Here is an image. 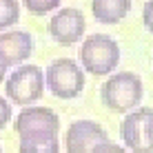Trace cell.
I'll return each instance as SVG.
<instances>
[{
  "mask_svg": "<svg viewBox=\"0 0 153 153\" xmlns=\"http://www.w3.org/2000/svg\"><path fill=\"white\" fill-rule=\"evenodd\" d=\"M109 135L98 122L78 120L67 129V153H93L98 144L107 142Z\"/></svg>",
  "mask_w": 153,
  "mask_h": 153,
  "instance_id": "obj_7",
  "label": "cell"
},
{
  "mask_svg": "<svg viewBox=\"0 0 153 153\" xmlns=\"http://www.w3.org/2000/svg\"><path fill=\"white\" fill-rule=\"evenodd\" d=\"M142 22H144V27L153 33V0H146V2H144V9H142Z\"/></svg>",
  "mask_w": 153,
  "mask_h": 153,
  "instance_id": "obj_15",
  "label": "cell"
},
{
  "mask_svg": "<svg viewBox=\"0 0 153 153\" xmlns=\"http://www.w3.org/2000/svg\"><path fill=\"white\" fill-rule=\"evenodd\" d=\"M80 62L93 76H107L120 62V47L111 36L93 33L80 47Z\"/></svg>",
  "mask_w": 153,
  "mask_h": 153,
  "instance_id": "obj_2",
  "label": "cell"
},
{
  "mask_svg": "<svg viewBox=\"0 0 153 153\" xmlns=\"http://www.w3.org/2000/svg\"><path fill=\"white\" fill-rule=\"evenodd\" d=\"M58 133H29L20 135L18 153H58Z\"/></svg>",
  "mask_w": 153,
  "mask_h": 153,
  "instance_id": "obj_11",
  "label": "cell"
},
{
  "mask_svg": "<svg viewBox=\"0 0 153 153\" xmlns=\"http://www.w3.org/2000/svg\"><path fill=\"white\" fill-rule=\"evenodd\" d=\"M45 87L60 100L78 98L84 89V71L71 58H58L45 73Z\"/></svg>",
  "mask_w": 153,
  "mask_h": 153,
  "instance_id": "obj_3",
  "label": "cell"
},
{
  "mask_svg": "<svg viewBox=\"0 0 153 153\" xmlns=\"http://www.w3.org/2000/svg\"><path fill=\"white\" fill-rule=\"evenodd\" d=\"M18 20H20L18 0H0V31L13 27Z\"/></svg>",
  "mask_w": 153,
  "mask_h": 153,
  "instance_id": "obj_12",
  "label": "cell"
},
{
  "mask_svg": "<svg viewBox=\"0 0 153 153\" xmlns=\"http://www.w3.org/2000/svg\"><path fill=\"white\" fill-rule=\"evenodd\" d=\"M33 51V40L27 31H9L0 33V62L4 67H18Z\"/></svg>",
  "mask_w": 153,
  "mask_h": 153,
  "instance_id": "obj_9",
  "label": "cell"
},
{
  "mask_svg": "<svg viewBox=\"0 0 153 153\" xmlns=\"http://www.w3.org/2000/svg\"><path fill=\"white\" fill-rule=\"evenodd\" d=\"M13 129L18 135L29 133H58L60 118L47 107H25L18 113L13 122Z\"/></svg>",
  "mask_w": 153,
  "mask_h": 153,
  "instance_id": "obj_8",
  "label": "cell"
},
{
  "mask_svg": "<svg viewBox=\"0 0 153 153\" xmlns=\"http://www.w3.org/2000/svg\"><path fill=\"white\" fill-rule=\"evenodd\" d=\"M4 73H7V67H4L2 62H0V82L4 80Z\"/></svg>",
  "mask_w": 153,
  "mask_h": 153,
  "instance_id": "obj_17",
  "label": "cell"
},
{
  "mask_svg": "<svg viewBox=\"0 0 153 153\" xmlns=\"http://www.w3.org/2000/svg\"><path fill=\"white\" fill-rule=\"evenodd\" d=\"M120 135L133 153H153V109L142 107L131 111L120 124Z\"/></svg>",
  "mask_w": 153,
  "mask_h": 153,
  "instance_id": "obj_5",
  "label": "cell"
},
{
  "mask_svg": "<svg viewBox=\"0 0 153 153\" xmlns=\"http://www.w3.org/2000/svg\"><path fill=\"white\" fill-rule=\"evenodd\" d=\"M93 153H129V151H124V146L107 140V142H102V144H98L96 149H93Z\"/></svg>",
  "mask_w": 153,
  "mask_h": 153,
  "instance_id": "obj_14",
  "label": "cell"
},
{
  "mask_svg": "<svg viewBox=\"0 0 153 153\" xmlns=\"http://www.w3.org/2000/svg\"><path fill=\"white\" fill-rule=\"evenodd\" d=\"M0 153H2V151H0Z\"/></svg>",
  "mask_w": 153,
  "mask_h": 153,
  "instance_id": "obj_18",
  "label": "cell"
},
{
  "mask_svg": "<svg viewBox=\"0 0 153 153\" xmlns=\"http://www.w3.org/2000/svg\"><path fill=\"white\" fill-rule=\"evenodd\" d=\"M142 93H144L142 80L135 76V73H131V71L113 73V76L102 84V89H100L102 102L115 113L133 111V109L140 104Z\"/></svg>",
  "mask_w": 153,
  "mask_h": 153,
  "instance_id": "obj_1",
  "label": "cell"
},
{
  "mask_svg": "<svg viewBox=\"0 0 153 153\" xmlns=\"http://www.w3.org/2000/svg\"><path fill=\"white\" fill-rule=\"evenodd\" d=\"M9 120H11V104L4 98H0V129H4Z\"/></svg>",
  "mask_w": 153,
  "mask_h": 153,
  "instance_id": "obj_16",
  "label": "cell"
},
{
  "mask_svg": "<svg viewBox=\"0 0 153 153\" xmlns=\"http://www.w3.org/2000/svg\"><path fill=\"white\" fill-rule=\"evenodd\" d=\"M84 16L80 9H60L58 13L51 16L49 20V33L58 45H76L78 40L84 36Z\"/></svg>",
  "mask_w": 153,
  "mask_h": 153,
  "instance_id": "obj_6",
  "label": "cell"
},
{
  "mask_svg": "<svg viewBox=\"0 0 153 153\" xmlns=\"http://www.w3.org/2000/svg\"><path fill=\"white\" fill-rule=\"evenodd\" d=\"M22 4L36 16H45L60 4V0H22Z\"/></svg>",
  "mask_w": 153,
  "mask_h": 153,
  "instance_id": "obj_13",
  "label": "cell"
},
{
  "mask_svg": "<svg viewBox=\"0 0 153 153\" xmlns=\"http://www.w3.org/2000/svg\"><path fill=\"white\" fill-rule=\"evenodd\" d=\"M131 11V0H91V13L102 25H118Z\"/></svg>",
  "mask_w": 153,
  "mask_h": 153,
  "instance_id": "obj_10",
  "label": "cell"
},
{
  "mask_svg": "<svg viewBox=\"0 0 153 153\" xmlns=\"http://www.w3.org/2000/svg\"><path fill=\"white\" fill-rule=\"evenodd\" d=\"M4 91H7V98L11 100L13 104L29 107L31 102L40 100L42 93H45V73L36 65L18 67V69L7 78Z\"/></svg>",
  "mask_w": 153,
  "mask_h": 153,
  "instance_id": "obj_4",
  "label": "cell"
}]
</instances>
